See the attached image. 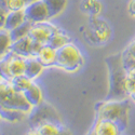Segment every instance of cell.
<instances>
[{"instance_id": "7c38bea8", "label": "cell", "mask_w": 135, "mask_h": 135, "mask_svg": "<svg viewBox=\"0 0 135 135\" xmlns=\"http://www.w3.org/2000/svg\"><path fill=\"white\" fill-rule=\"evenodd\" d=\"M26 100L30 104L31 107H36L42 103V92L39 85L35 84L32 82V84L23 93Z\"/></svg>"}, {"instance_id": "30bf717a", "label": "cell", "mask_w": 135, "mask_h": 135, "mask_svg": "<svg viewBox=\"0 0 135 135\" xmlns=\"http://www.w3.org/2000/svg\"><path fill=\"white\" fill-rule=\"evenodd\" d=\"M26 21L25 14H24V9L23 10H15V11H9L6 16L4 21V26L3 29L10 31L21 25L22 23H24Z\"/></svg>"}, {"instance_id": "277c9868", "label": "cell", "mask_w": 135, "mask_h": 135, "mask_svg": "<svg viewBox=\"0 0 135 135\" xmlns=\"http://www.w3.org/2000/svg\"><path fill=\"white\" fill-rule=\"evenodd\" d=\"M83 64V57L80 50L74 43H66L56 50L55 65L67 71H76Z\"/></svg>"}, {"instance_id": "ac0fdd59", "label": "cell", "mask_w": 135, "mask_h": 135, "mask_svg": "<svg viewBox=\"0 0 135 135\" xmlns=\"http://www.w3.org/2000/svg\"><path fill=\"white\" fill-rule=\"evenodd\" d=\"M25 112L15 109H8L0 107V118L6 119L10 122H17L24 118Z\"/></svg>"}, {"instance_id": "836d02e7", "label": "cell", "mask_w": 135, "mask_h": 135, "mask_svg": "<svg viewBox=\"0 0 135 135\" xmlns=\"http://www.w3.org/2000/svg\"><path fill=\"white\" fill-rule=\"evenodd\" d=\"M3 79H2V76H1V74H0V82H1Z\"/></svg>"}, {"instance_id": "6da1fadb", "label": "cell", "mask_w": 135, "mask_h": 135, "mask_svg": "<svg viewBox=\"0 0 135 135\" xmlns=\"http://www.w3.org/2000/svg\"><path fill=\"white\" fill-rule=\"evenodd\" d=\"M106 64L109 71V92L107 100H120L128 97L126 90L127 71L123 68L121 54H114L106 57Z\"/></svg>"}, {"instance_id": "5b68a950", "label": "cell", "mask_w": 135, "mask_h": 135, "mask_svg": "<svg viewBox=\"0 0 135 135\" xmlns=\"http://www.w3.org/2000/svg\"><path fill=\"white\" fill-rule=\"evenodd\" d=\"M25 70V59L9 52L2 59H0V74L2 79L6 81H11L13 77L24 75Z\"/></svg>"}, {"instance_id": "ffe728a7", "label": "cell", "mask_w": 135, "mask_h": 135, "mask_svg": "<svg viewBox=\"0 0 135 135\" xmlns=\"http://www.w3.org/2000/svg\"><path fill=\"white\" fill-rule=\"evenodd\" d=\"M40 135H57L61 128L53 122H43L36 128Z\"/></svg>"}, {"instance_id": "5bb4252c", "label": "cell", "mask_w": 135, "mask_h": 135, "mask_svg": "<svg viewBox=\"0 0 135 135\" xmlns=\"http://www.w3.org/2000/svg\"><path fill=\"white\" fill-rule=\"evenodd\" d=\"M68 42H69V37L56 28L51 33V36H50L47 44L49 47L55 49V50H59L60 48H62L63 46H65V44L68 43Z\"/></svg>"}, {"instance_id": "3957f363", "label": "cell", "mask_w": 135, "mask_h": 135, "mask_svg": "<svg viewBox=\"0 0 135 135\" xmlns=\"http://www.w3.org/2000/svg\"><path fill=\"white\" fill-rule=\"evenodd\" d=\"M0 107L21 110L25 114L30 112L32 109L24 94L15 91L9 81L0 82Z\"/></svg>"}, {"instance_id": "83f0119b", "label": "cell", "mask_w": 135, "mask_h": 135, "mask_svg": "<svg viewBox=\"0 0 135 135\" xmlns=\"http://www.w3.org/2000/svg\"><path fill=\"white\" fill-rule=\"evenodd\" d=\"M127 78H129V79L135 81V68H133V69H131V70H129L127 73Z\"/></svg>"}, {"instance_id": "7a4b0ae2", "label": "cell", "mask_w": 135, "mask_h": 135, "mask_svg": "<svg viewBox=\"0 0 135 135\" xmlns=\"http://www.w3.org/2000/svg\"><path fill=\"white\" fill-rule=\"evenodd\" d=\"M130 107V102L127 98L120 100H106L97 107V119L114 121L119 126L121 131H124L129 122Z\"/></svg>"}, {"instance_id": "484cf974", "label": "cell", "mask_w": 135, "mask_h": 135, "mask_svg": "<svg viewBox=\"0 0 135 135\" xmlns=\"http://www.w3.org/2000/svg\"><path fill=\"white\" fill-rule=\"evenodd\" d=\"M128 9H129L130 14L133 15V16H135V0H131L130 3H129Z\"/></svg>"}, {"instance_id": "d6a6232c", "label": "cell", "mask_w": 135, "mask_h": 135, "mask_svg": "<svg viewBox=\"0 0 135 135\" xmlns=\"http://www.w3.org/2000/svg\"><path fill=\"white\" fill-rule=\"evenodd\" d=\"M131 96H132V98H133V100L135 102V92L133 93V94H131Z\"/></svg>"}, {"instance_id": "7402d4cb", "label": "cell", "mask_w": 135, "mask_h": 135, "mask_svg": "<svg viewBox=\"0 0 135 135\" xmlns=\"http://www.w3.org/2000/svg\"><path fill=\"white\" fill-rule=\"evenodd\" d=\"M25 0H9V11H15V10H23L26 7Z\"/></svg>"}, {"instance_id": "f1b7e54d", "label": "cell", "mask_w": 135, "mask_h": 135, "mask_svg": "<svg viewBox=\"0 0 135 135\" xmlns=\"http://www.w3.org/2000/svg\"><path fill=\"white\" fill-rule=\"evenodd\" d=\"M8 6H9V0H0V7H1L3 10H6L7 12H9Z\"/></svg>"}, {"instance_id": "4fadbf2b", "label": "cell", "mask_w": 135, "mask_h": 135, "mask_svg": "<svg viewBox=\"0 0 135 135\" xmlns=\"http://www.w3.org/2000/svg\"><path fill=\"white\" fill-rule=\"evenodd\" d=\"M36 57L39 60V62L43 65V66H51V65H55V61H56V50L49 47L48 44H44L41 48L40 52L38 53V55Z\"/></svg>"}, {"instance_id": "8992f818", "label": "cell", "mask_w": 135, "mask_h": 135, "mask_svg": "<svg viewBox=\"0 0 135 135\" xmlns=\"http://www.w3.org/2000/svg\"><path fill=\"white\" fill-rule=\"evenodd\" d=\"M24 14L26 20L31 22L32 24L42 23L50 18L48 8L43 2V0H37V1L26 4L24 8Z\"/></svg>"}, {"instance_id": "52a82bcc", "label": "cell", "mask_w": 135, "mask_h": 135, "mask_svg": "<svg viewBox=\"0 0 135 135\" xmlns=\"http://www.w3.org/2000/svg\"><path fill=\"white\" fill-rule=\"evenodd\" d=\"M56 28L53 25L47 24L46 22H42V23H37L32 25L28 36L31 38L32 41L39 42L41 44H47L51 33Z\"/></svg>"}, {"instance_id": "603a6c76", "label": "cell", "mask_w": 135, "mask_h": 135, "mask_svg": "<svg viewBox=\"0 0 135 135\" xmlns=\"http://www.w3.org/2000/svg\"><path fill=\"white\" fill-rule=\"evenodd\" d=\"M43 46H44V44H41V43L36 42V41H32V43H31V56L36 57Z\"/></svg>"}, {"instance_id": "f546056e", "label": "cell", "mask_w": 135, "mask_h": 135, "mask_svg": "<svg viewBox=\"0 0 135 135\" xmlns=\"http://www.w3.org/2000/svg\"><path fill=\"white\" fill-rule=\"evenodd\" d=\"M57 135H73V134H71L70 131H68V130H66V129H61Z\"/></svg>"}, {"instance_id": "1f68e13d", "label": "cell", "mask_w": 135, "mask_h": 135, "mask_svg": "<svg viewBox=\"0 0 135 135\" xmlns=\"http://www.w3.org/2000/svg\"><path fill=\"white\" fill-rule=\"evenodd\" d=\"M33 1H37V0H25V2L28 4V3H30V2H33Z\"/></svg>"}, {"instance_id": "4316f807", "label": "cell", "mask_w": 135, "mask_h": 135, "mask_svg": "<svg viewBox=\"0 0 135 135\" xmlns=\"http://www.w3.org/2000/svg\"><path fill=\"white\" fill-rule=\"evenodd\" d=\"M127 50L129 51V53H130L132 56H134V57H135V40L130 43V46L127 48Z\"/></svg>"}, {"instance_id": "8fae6325", "label": "cell", "mask_w": 135, "mask_h": 135, "mask_svg": "<svg viewBox=\"0 0 135 135\" xmlns=\"http://www.w3.org/2000/svg\"><path fill=\"white\" fill-rule=\"evenodd\" d=\"M43 65L39 62V60L37 57H33V56H30V57L25 59V70H24V75L29 78V79L33 80L36 79L37 77L40 76V74L43 70Z\"/></svg>"}, {"instance_id": "ba28073f", "label": "cell", "mask_w": 135, "mask_h": 135, "mask_svg": "<svg viewBox=\"0 0 135 135\" xmlns=\"http://www.w3.org/2000/svg\"><path fill=\"white\" fill-rule=\"evenodd\" d=\"M121 132L117 123L106 119H97L92 130L94 135H120Z\"/></svg>"}, {"instance_id": "4dcf8cb0", "label": "cell", "mask_w": 135, "mask_h": 135, "mask_svg": "<svg viewBox=\"0 0 135 135\" xmlns=\"http://www.w3.org/2000/svg\"><path fill=\"white\" fill-rule=\"evenodd\" d=\"M26 135H40V134H39V132H38L36 129H32V130H30Z\"/></svg>"}, {"instance_id": "44dd1931", "label": "cell", "mask_w": 135, "mask_h": 135, "mask_svg": "<svg viewBox=\"0 0 135 135\" xmlns=\"http://www.w3.org/2000/svg\"><path fill=\"white\" fill-rule=\"evenodd\" d=\"M121 61H122L123 68L126 69L127 73L129 70L135 68V57L129 53V51L127 49L121 53Z\"/></svg>"}, {"instance_id": "e0dca14e", "label": "cell", "mask_w": 135, "mask_h": 135, "mask_svg": "<svg viewBox=\"0 0 135 135\" xmlns=\"http://www.w3.org/2000/svg\"><path fill=\"white\" fill-rule=\"evenodd\" d=\"M43 2L46 3V6L48 8L49 16L51 18V17L59 15L66 8L67 0H43Z\"/></svg>"}, {"instance_id": "cb8c5ba5", "label": "cell", "mask_w": 135, "mask_h": 135, "mask_svg": "<svg viewBox=\"0 0 135 135\" xmlns=\"http://www.w3.org/2000/svg\"><path fill=\"white\" fill-rule=\"evenodd\" d=\"M126 90H127V92H128L129 95L133 94L135 92V81L127 78V80H126Z\"/></svg>"}, {"instance_id": "9c48e42d", "label": "cell", "mask_w": 135, "mask_h": 135, "mask_svg": "<svg viewBox=\"0 0 135 135\" xmlns=\"http://www.w3.org/2000/svg\"><path fill=\"white\" fill-rule=\"evenodd\" d=\"M31 43H32L31 38L29 36H26L22 39L13 41L12 44H11L10 51L18 56H22V57H24V59L30 57L31 56Z\"/></svg>"}, {"instance_id": "d6986e66", "label": "cell", "mask_w": 135, "mask_h": 135, "mask_svg": "<svg viewBox=\"0 0 135 135\" xmlns=\"http://www.w3.org/2000/svg\"><path fill=\"white\" fill-rule=\"evenodd\" d=\"M12 40L10 38V33L6 29H0V59L10 52Z\"/></svg>"}, {"instance_id": "2e32d148", "label": "cell", "mask_w": 135, "mask_h": 135, "mask_svg": "<svg viewBox=\"0 0 135 135\" xmlns=\"http://www.w3.org/2000/svg\"><path fill=\"white\" fill-rule=\"evenodd\" d=\"M10 83L13 86V89L15 90V91L24 93L26 90L32 84V80L29 79V78H27L25 75H21V76L13 77L12 79H11Z\"/></svg>"}, {"instance_id": "9a60e30c", "label": "cell", "mask_w": 135, "mask_h": 135, "mask_svg": "<svg viewBox=\"0 0 135 135\" xmlns=\"http://www.w3.org/2000/svg\"><path fill=\"white\" fill-rule=\"evenodd\" d=\"M32 25L33 24L31 23V22H29V21L26 20L24 23H22L21 25H18L14 29L10 30L9 33H10V38H11V40H12V42L13 41H16L18 39L24 38L26 36H28V33H29Z\"/></svg>"}, {"instance_id": "d4e9b609", "label": "cell", "mask_w": 135, "mask_h": 135, "mask_svg": "<svg viewBox=\"0 0 135 135\" xmlns=\"http://www.w3.org/2000/svg\"><path fill=\"white\" fill-rule=\"evenodd\" d=\"M7 11L3 10L0 7V29H2L4 26V21H6V16H7Z\"/></svg>"}, {"instance_id": "e575fe53", "label": "cell", "mask_w": 135, "mask_h": 135, "mask_svg": "<svg viewBox=\"0 0 135 135\" xmlns=\"http://www.w3.org/2000/svg\"><path fill=\"white\" fill-rule=\"evenodd\" d=\"M89 135H94V134H93V133H92V132H91V133H90V134H89Z\"/></svg>"}]
</instances>
